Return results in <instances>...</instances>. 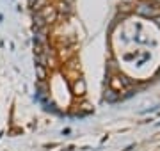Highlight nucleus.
I'll return each instance as SVG.
<instances>
[{"instance_id":"nucleus-3","label":"nucleus","mask_w":160,"mask_h":151,"mask_svg":"<svg viewBox=\"0 0 160 151\" xmlns=\"http://www.w3.org/2000/svg\"><path fill=\"white\" fill-rule=\"evenodd\" d=\"M38 76H39V78H45V70H43L41 66H38Z\"/></svg>"},{"instance_id":"nucleus-1","label":"nucleus","mask_w":160,"mask_h":151,"mask_svg":"<svg viewBox=\"0 0 160 151\" xmlns=\"http://www.w3.org/2000/svg\"><path fill=\"white\" fill-rule=\"evenodd\" d=\"M39 16L43 18V22H53V18H55V11H53V7L45 6V7H43V12H41Z\"/></svg>"},{"instance_id":"nucleus-2","label":"nucleus","mask_w":160,"mask_h":151,"mask_svg":"<svg viewBox=\"0 0 160 151\" xmlns=\"http://www.w3.org/2000/svg\"><path fill=\"white\" fill-rule=\"evenodd\" d=\"M45 4H46V0H36L34 2V9H43Z\"/></svg>"}]
</instances>
